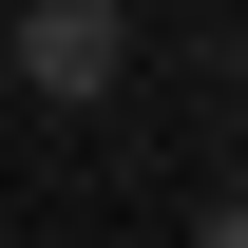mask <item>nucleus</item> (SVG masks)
Wrapping results in <instances>:
<instances>
[{
    "instance_id": "obj_2",
    "label": "nucleus",
    "mask_w": 248,
    "mask_h": 248,
    "mask_svg": "<svg viewBox=\"0 0 248 248\" xmlns=\"http://www.w3.org/2000/svg\"><path fill=\"white\" fill-rule=\"evenodd\" d=\"M191 248H248V210H191Z\"/></svg>"
},
{
    "instance_id": "obj_1",
    "label": "nucleus",
    "mask_w": 248,
    "mask_h": 248,
    "mask_svg": "<svg viewBox=\"0 0 248 248\" xmlns=\"http://www.w3.org/2000/svg\"><path fill=\"white\" fill-rule=\"evenodd\" d=\"M0 77L58 95V115H95L134 77V0H0Z\"/></svg>"
}]
</instances>
